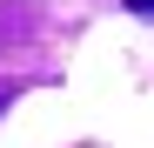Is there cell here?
Listing matches in <instances>:
<instances>
[{"instance_id": "3", "label": "cell", "mask_w": 154, "mask_h": 148, "mask_svg": "<svg viewBox=\"0 0 154 148\" xmlns=\"http://www.w3.org/2000/svg\"><path fill=\"white\" fill-rule=\"evenodd\" d=\"M127 14H141V20H154V0H127Z\"/></svg>"}, {"instance_id": "2", "label": "cell", "mask_w": 154, "mask_h": 148, "mask_svg": "<svg viewBox=\"0 0 154 148\" xmlns=\"http://www.w3.org/2000/svg\"><path fill=\"white\" fill-rule=\"evenodd\" d=\"M14 94H20L14 81H0V114H7V108H14Z\"/></svg>"}, {"instance_id": "1", "label": "cell", "mask_w": 154, "mask_h": 148, "mask_svg": "<svg viewBox=\"0 0 154 148\" xmlns=\"http://www.w3.org/2000/svg\"><path fill=\"white\" fill-rule=\"evenodd\" d=\"M34 27H40V7H34V0H7V7H0V40L34 34Z\"/></svg>"}]
</instances>
